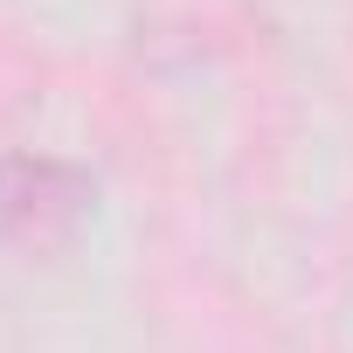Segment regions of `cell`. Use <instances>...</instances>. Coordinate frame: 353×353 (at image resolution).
Returning <instances> with one entry per match:
<instances>
[{"label": "cell", "mask_w": 353, "mask_h": 353, "mask_svg": "<svg viewBox=\"0 0 353 353\" xmlns=\"http://www.w3.org/2000/svg\"><path fill=\"white\" fill-rule=\"evenodd\" d=\"M90 208V181L56 159H0V236L49 250L63 243Z\"/></svg>", "instance_id": "1"}]
</instances>
